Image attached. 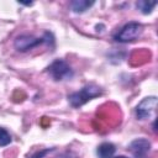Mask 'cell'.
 I'll return each instance as SVG.
<instances>
[{"label":"cell","mask_w":158,"mask_h":158,"mask_svg":"<svg viewBox=\"0 0 158 158\" xmlns=\"http://www.w3.org/2000/svg\"><path fill=\"white\" fill-rule=\"evenodd\" d=\"M99 95H101V89L98 85L90 84V85L84 86L79 91H75V93L70 94L68 96V101L70 102V105L73 107H79V106L84 105L85 102L90 101L91 99H94Z\"/></svg>","instance_id":"6da1fadb"},{"label":"cell","mask_w":158,"mask_h":158,"mask_svg":"<svg viewBox=\"0 0 158 158\" xmlns=\"http://www.w3.org/2000/svg\"><path fill=\"white\" fill-rule=\"evenodd\" d=\"M142 25L138 22H128L126 23L123 27L120 28V31L114 36V40L121 43H127V42H132L136 38L139 37V35L142 33Z\"/></svg>","instance_id":"7a4b0ae2"},{"label":"cell","mask_w":158,"mask_h":158,"mask_svg":"<svg viewBox=\"0 0 158 158\" xmlns=\"http://www.w3.org/2000/svg\"><path fill=\"white\" fill-rule=\"evenodd\" d=\"M49 38H52V35L49 32H46L42 38H35L28 35H22L15 40V48L20 52H26V51H30L42 43L49 44Z\"/></svg>","instance_id":"3957f363"},{"label":"cell","mask_w":158,"mask_h":158,"mask_svg":"<svg viewBox=\"0 0 158 158\" xmlns=\"http://www.w3.org/2000/svg\"><path fill=\"white\" fill-rule=\"evenodd\" d=\"M48 74L54 79V80H65L70 79L73 77V70L69 67V64L63 60V59H57L54 60L48 68H47Z\"/></svg>","instance_id":"277c9868"},{"label":"cell","mask_w":158,"mask_h":158,"mask_svg":"<svg viewBox=\"0 0 158 158\" xmlns=\"http://www.w3.org/2000/svg\"><path fill=\"white\" fill-rule=\"evenodd\" d=\"M156 107H157V98L156 96L144 98L136 106V115L139 120H147L152 115H154Z\"/></svg>","instance_id":"5b68a950"},{"label":"cell","mask_w":158,"mask_h":158,"mask_svg":"<svg viewBox=\"0 0 158 158\" xmlns=\"http://www.w3.org/2000/svg\"><path fill=\"white\" fill-rule=\"evenodd\" d=\"M151 149V142L146 138H137L130 144V151L136 158H146Z\"/></svg>","instance_id":"8992f818"},{"label":"cell","mask_w":158,"mask_h":158,"mask_svg":"<svg viewBox=\"0 0 158 158\" xmlns=\"http://www.w3.org/2000/svg\"><path fill=\"white\" fill-rule=\"evenodd\" d=\"M115 151H116V148H115V146L112 143L104 142L98 147L96 153H98L99 158H114Z\"/></svg>","instance_id":"52a82bcc"},{"label":"cell","mask_w":158,"mask_h":158,"mask_svg":"<svg viewBox=\"0 0 158 158\" xmlns=\"http://www.w3.org/2000/svg\"><path fill=\"white\" fill-rule=\"evenodd\" d=\"M93 5H94V1H88V0H74L70 2L72 10L77 14H81V12L86 11Z\"/></svg>","instance_id":"ba28073f"},{"label":"cell","mask_w":158,"mask_h":158,"mask_svg":"<svg viewBox=\"0 0 158 158\" xmlns=\"http://www.w3.org/2000/svg\"><path fill=\"white\" fill-rule=\"evenodd\" d=\"M156 5H157V1H148V0H139L136 2L137 9L141 10L142 14H151Z\"/></svg>","instance_id":"9c48e42d"},{"label":"cell","mask_w":158,"mask_h":158,"mask_svg":"<svg viewBox=\"0 0 158 158\" xmlns=\"http://www.w3.org/2000/svg\"><path fill=\"white\" fill-rule=\"evenodd\" d=\"M10 142H11L10 133L5 128L0 127V147H5V146L10 144Z\"/></svg>","instance_id":"30bf717a"},{"label":"cell","mask_w":158,"mask_h":158,"mask_svg":"<svg viewBox=\"0 0 158 158\" xmlns=\"http://www.w3.org/2000/svg\"><path fill=\"white\" fill-rule=\"evenodd\" d=\"M51 151H52V149H49V148H48V149H44V151H41V152H38V153L33 154L31 158H42L43 156H46V154H47V153H49Z\"/></svg>","instance_id":"8fae6325"},{"label":"cell","mask_w":158,"mask_h":158,"mask_svg":"<svg viewBox=\"0 0 158 158\" xmlns=\"http://www.w3.org/2000/svg\"><path fill=\"white\" fill-rule=\"evenodd\" d=\"M59 158H77L73 153H65V154H63L62 157H59Z\"/></svg>","instance_id":"7c38bea8"},{"label":"cell","mask_w":158,"mask_h":158,"mask_svg":"<svg viewBox=\"0 0 158 158\" xmlns=\"http://www.w3.org/2000/svg\"><path fill=\"white\" fill-rule=\"evenodd\" d=\"M114 158H127V157H125V156H117V157H114Z\"/></svg>","instance_id":"4fadbf2b"}]
</instances>
